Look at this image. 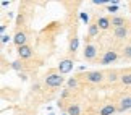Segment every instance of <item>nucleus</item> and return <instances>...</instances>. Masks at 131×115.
Returning <instances> with one entry per match:
<instances>
[{
  "label": "nucleus",
  "mask_w": 131,
  "mask_h": 115,
  "mask_svg": "<svg viewBox=\"0 0 131 115\" xmlns=\"http://www.w3.org/2000/svg\"><path fill=\"white\" fill-rule=\"evenodd\" d=\"M78 76L83 79L84 84H91V86H104L105 84V70H94V71L79 73Z\"/></svg>",
  "instance_id": "nucleus-2"
},
{
  "label": "nucleus",
  "mask_w": 131,
  "mask_h": 115,
  "mask_svg": "<svg viewBox=\"0 0 131 115\" xmlns=\"http://www.w3.org/2000/svg\"><path fill=\"white\" fill-rule=\"evenodd\" d=\"M63 115H68V113H67V112H65V113H63Z\"/></svg>",
  "instance_id": "nucleus-23"
},
{
  "label": "nucleus",
  "mask_w": 131,
  "mask_h": 115,
  "mask_svg": "<svg viewBox=\"0 0 131 115\" xmlns=\"http://www.w3.org/2000/svg\"><path fill=\"white\" fill-rule=\"evenodd\" d=\"M129 23H131L129 19L125 18V16H122V15H112V29L126 26V24H129Z\"/></svg>",
  "instance_id": "nucleus-14"
},
{
  "label": "nucleus",
  "mask_w": 131,
  "mask_h": 115,
  "mask_svg": "<svg viewBox=\"0 0 131 115\" xmlns=\"http://www.w3.org/2000/svg\"><path fill=\"white\" fill-rule=\"evenodd\" d=\"M113 102H115V106H117V113L128 112L131 109V89L117 92V94H115Z\"/></svg>",
  "instance_id": "nucleus-4"
},
{
  "label": "nucleus",
  "mask_w": 131,
  "mask_h": 115,
  "mask_svg": "<svg viewBox=\"0 0 131 115\" xmlns=\"http://www.w3.org/2000/svg\"><path fill=\"white\" fill-rule=\"evenodd\" d=\"M99 21V28L100 31H108V29H112V16L110 15H105V16H99L97 18Z\"/></svg>",
  "instance_id": "nucleus-15"
},
{
  "label": "nucleus",
  "mask_w": 131,
  "mask_h": 115,
  "mask_svg": "<svg viewBox=\"0 0 131 115\" xmlns=\"http://www.w3.org/2000/svg\"><path fill=\"white\" fill-rule=\"evenodd\" d=\"M23 115H34L32 112H28V113H23Z\"/></svg>",
  "instance_id": "nucleus-22"
},
{
  "label": "nucleus",
  "mask_w": 131,
  "mask_h": 115,
  "mask_svg": "<svg viewBox=\"0 0 131 115\" xmlns=\"http://www.w3.org/2000/svg\"><path fill=\"white\" fill-rule=\"evenodd\" d=\"M29 39H31V29L28 26L26 28H21V29H15V34H13V42L16 47H23L29 44Z\"/></svg>",
  "instance_id": "nucleus-6"
},
{
  "label": "nucleus",
  "mask_w": 131,
  "mask_h": 115,
  "mask_svg": "<svg viewBox=\"0 0 131 115\" xmlns=\"http://www.w3.org/2000/svg\"><path fill=\"white\" fill-rule=\"evenodd\" d=\"M120 55H122L123 60H128V62H131V41H128L122 49H120Z\"/></svg>",
  "instance_id": "nucleus-17"
},
{
  "label": "nucleus",
  "mask_w": 131,
  "mask_h": 115,
  "mask_svg": "<svg viewBox=\"0 0 131 115\" xmlns=\"http://www.w3.org/2000/svg\"><path fill=\"white\" fill-rule=\"evenodd\" d=\"M18 76L23 79V81H28V76H29V73H18Z\"/></svg>",
  "instance_id": "nucleus-19"
},
{
  "label": "nucleus",
  "mask_w": 131,
  "mask_h": 115,
  "mask_svg": "<svg viewBox=\"0 0 131 115\" xmlns=\"http://www.w3.org/2000/svg\"><path fill=\"white\" fill-rule=\"evenodd\" d=\"M117 113V106L113 101H107L99 107V115H113Z\"/></svg>",
  "instance_id": "nucleus-11"
},
{
  "label": "nucleus",
  "mask_w": 131,
  "mask_h": 115,
  "mask_svg": "<svg viewBox=\"0 0 131 115\" xmlns=\"http://www.w3.org/2000/svg\"><path fill=\"white\" fill-rule=\"evenodd\" d=\"M78 46H79V39L76 36H73L71 39H70V47H68V55L70 57H73L76 55V50H78Z\"/></svg>",
  "instance_id": "nucleus-16"
},
{
  "label": "nucleus",
  "mask_w": 131,
  "mask_h": 115,
  "mask_svg": "<svg viewBox=\"0 0 131 115\" xmlns=\"http://www.w3.org/2000/svg\"><path fill=\"white\" fill-rule=\"evenodd\" d=\"M107 12H110V13H117V12H118V5H113V7H112V5H108V7H107Z\"/></svg>",
  "instance_id": "nucleus-18"
},
{
  "label": "nucleus",
  "mask_w": 131,
  "mask_h": 115,
  "mask_svg": "<svg viewBox=\"0 0 131 115\" xmlns=\"http://www.w3.org/2000/svg\"><path fill=\"white\" fill-rule=\"evenodd\" d=\"M18 57L19 60H24V62H29L34 57V49L31 44H26L23 47H18Z\"/></svg>",
  "instance_id": "nucleus-10"
},
{
  "label": "nucleus",
  "mask_w": 131,
  "mask_h": 115,
  "mask_svg": "<svg viewBox=\"0 0 131 115\" xmlns=\"http://www.w3.org/2000/svg\"><path fill=\"white\" fill-rule=\"evenodd\" d=\"M120 57H122V55H120V50H118V49L110 47V49H107V50H102V54H100V57H99V60H97V63L104 65V67H107V65L117 62Z\"/></svg>",
  "instance_id": "nucleus-5"
},
{
  "label": "nucleus",
  "mask_w": 131,
  "mask_h": 115,
  "mask_svg": "<svg viewBox=\"0 0 131 115\" xmlns=\"http://www.w3.org/2000/svg\"><path fill=\"white\" fill-rule=\"evenodd\" d=\"M105 84H108V86L120 84V68H108V70H105Z\"/></svg>",
  "instance_id": "nucleus-8"
},
{
  "label": "nucleus",
  "mask_w": 131,
  "mask_h": 115,
  "mask_svg": "<svg viewBox=\"0 0 131 115\" xmlns=\"http://www.w3.org/2000/svg\"><path fill=\"white\" fill-rule=\"evenodd\" d=\"M81 18L84 19V21H88V15L86 13H81Z\"/></svg>",
  "instance_id": "nucleus-21"
},
{
  "label": "nucleus",
  "mask_w": 131,
  "mask_h": 115,
  "mask_svg": "<svg viewBox=\"0 0 131 115\" xmlns=\"http://www.w3.org/2000/svg\"><path fill=\"white\" fill-rule=\"evenodd\" d=\"M84 86L83 79L78 76V75H74V76H71L67 81V89H70V91H78V89H81Z\"/></svg>",
  "instance_id": "nucleus-12"
},
{
  "label": "nucleus",
  "mask_w": 131,
  "mask_h": 115,
  "mask_svg": "<svg viewBox=\"0 0 131 115\" xmlns=\"http://www.w3.org/2000/svg\"><path fill=\"white\" fill-rule=\"evenodd\" d=\"M44 88L49 91H55V89L62 88L65 84V76L58 71V68H49L42 76Z\"/></svg>",
  "instance_id": "nucleus-1"
},
{
  "label": "nucleus",
  "mask_w": 131,
  "mask_h": 115,
  "mask_svg": "<svg viewBox=\"0 0 131 115\" xmlns=\"http://www.w3.org/2000/svg\"><path fill=\"white\" fill-rule=\"evenodd\" d=\"M100 47L95 41H88L84 39V50H83V58L89 63H97V60L100 57Z\"/></svg>",
  "instance_id": "nucleus-3"
},
{
  "label": "nucleus",
  "mask_w": 131,
  "mask_h": 115,
  "mask_svg": "<svg viewBox=\"0 0 131 115\" xmlns=\"http://www.w3.org/2000/svg\"><path fill=\"white\" fill-rule=\"evenodd\" d=\"M73 65H74V58L70 57V55H67V57L60 58L57 68H58V71L62 73V75H67V73H70L73 70Z\"/></svg>",
  "instance_id": "nucleus-9"
},
{
  "label": "nucleus",
  "mask_w": 131,
  "mask_h": 115,
  "mask_svg": "<svg viewBox=\"0 0 131 115\" xmlns=\"http://www.w3.org/2000/svg\"><path fill=\"white\" fill-rule=\"evenodd\" d=\"M97 15H94L92 19L89 21V26H88V34H86V39L88 41H95L99 37V33H100V28H99V21H97Z\"/></svg>",
  "instance_id": "nucleus-7"
},
{
  "label": "nucleus",
  "mask_w": 131,
  "mask_h": 115,
  "mask_svg": "<svg viewBox=\"0 0 131 115\" xmlns=\"http://www.w3.org/2000/svg\"><path fill=\"white\" fill-rule=\"evenodd\" d=\"M10 41V36H8V34H3V36H2V44H7Z\"/></svg>",
  "instance_id": "nucleus-20"
},
{
  "label": "nucleus",
  "mask_w": 131,
  "mask_h": 115,
  "mask_svg": "<svg viewBox=\"0 0 131 115\" xmlns=\"http://www.w3.org/2000/svg\"><path fill=\"white\" fill-rule=\"evenodd\" d=\"M63 110L67 112L68 115H84V113H83V107H81V104H79V102H73V101L70 102L68 106L63 109Z\"/></svg>",
  "instance_id": "nucleus-13"
}]
</instances>
